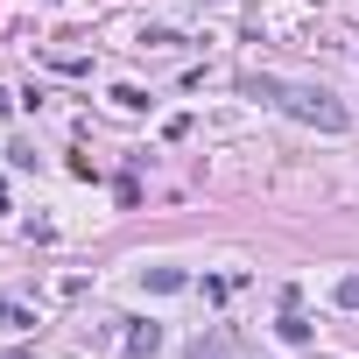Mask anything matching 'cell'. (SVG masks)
Masks as SVG:
<instances>
[{"label":"cell","instance_id":"6da1fadb","mask_svg":"<svg viewBox=\"0 0 359 359\" xmlns=\"http://www.w3.org/2000/svg\"><path fill=\"white\" fill-rule=\"evenodd\" d=\"M240 92L261 99V106H275V113H289V120H303V127H324V134H345L352 127V113L324 85H296V78H275V71H247Z\"/></svg>","mask_w":359,"mask_h":359},{"label":"cell","instance_id":"7a4b0ae2","mask_svg":"<svg viewBox=\"0 0 359 359\" xmlns=\"http://www.w3.org/2000/svg\"><path fill=\"white\" fill-rule=\"evenodd\" d=\"M275 331H282V345H310V338H317V324L303 317V303H296V310H282V324H275Z\"/></svg>","mask_w":359,"mask_h":359},{"label":"cell","instance_id":"3957f363","mask_svg":"<svg viewBox=\"0 0 359 359\" xmlns=\"http://www.w3.org/2000/svg\"><path fill=\"white\" fill-rule=\"evenodd\" d=\"M141 282H148L155 296H176V289H184L191 275H184V268H141Z\"/></svg>","mask_w":359,"mask_h":359},{"label":"cell","instance_id":"277c9868","mask_svg":"<svg viewBox=\"0 0 359 359\" xmlns=\"http://www.w3.org/2000/svg\"><path fill=\"white\" fill-rule=\"evenodd\" d=\"M155 345H162V331H155V324H134V331H127V352H134V359H141V352H155Z\"/></svg>","mask_w":359,"mask_h":359},{"label":"cell","instance_id":"5b68a950","mask_svg":"<svg viewBox=\"0 0 359 359\" xmlns=\"http://www.w3.org/2000/svg\"><path fill=\"white\" fill-rule=\"evenodd\" d=\"M36 324V310H22V303H0V331H29Z\"/></svg>","mask_w":359,"mask_h":359},{"label":"cell","instance_id":"8992f818","mask_svg":"<svg viewBox=\"0 0 359 359\" xmlns=\"http://www.w3.org/2000/svg\"><path fill=\"white\" fill-rule=\"evenodd\" d=\"M338 303H345V310H359V275H345V282H338Z\"/></svg>","mask_w":359,"mask_h":359},{"label":"cell","instance_id":"52a82bcc","mask_svg":"<svg viewBox=\"0 0 359 359\" xmlns=\"http://www.w3.org/2000/svg\"><path fill=\"white\" fill-rule=\"evenodd\" d=\"M191 359H233V345H191Z\"/></svg>","mask_w":359,"mask_h":359},{"label":"cell","instance_id":"ba28073f","mask_svg":"<svg viewBox=\"0 0 359 359\" xmlns=\"http://www.w3.org/2000/svg\"><path fill=\"white\" fill-rule=\"evenodd\" d=\"M0 212H8V176H0Z\"/></svg>","mask_w":359,"mask_h":359},{"label":"cell","instance_id":"9c48e42d","mask_svg":"<svg viewBox=\"0 0 359 359\" xmlns=\"http://www.w3.org/2000/svg\"><path fill=\"white\" fill-rule=\"evenodd\" d=\"M8 106H15V92H0V113H8Z\"/></svg>","mask_w":359,"mask_h":359},{"label":"cell","instance_id":"30bf717a","mask_svg":"<svg viewBox=\"0 0 359 359\" xmlns=\"http://www.w3.org/2000/svg\"><path fill=\"white\" fill-rule=\"evenodd\" d=\"M15 359H22V352H15Z\"/></svg>","mask_w":359,"mask_h":359}]
</instances>
